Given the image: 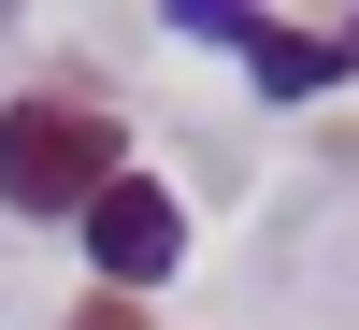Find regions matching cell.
Listing matches in <instances>:
<instances>
[{
    "instance_id": "6da1fadb",
    "label": "cell",
    "mask_w": 359,
    "mask_h": 330,
    "mask_svg": "<svg viewBox=\"0 0 359 330\" xmlns=\"http://www.w3.org/2000/svg\"><path fill=\"white\" fill-rule=\"evenodd\" d=\"M130 172V115L101 86H15L0 101V201L15 216H86Z\"/></svg>"
},
{
    "instance_id": "7a4b0ae2",
    "label": "cell",
    "mask_w": 359,
    "mask_h": 330,
    "mask_svg": "<svg viewBox=\"0 0 359 330\" xmlns=\"http://www.w3.org/2000/svg\"><path fill=\"white\" fill-rule=\"evenodd\" d=\"M72 230H86V259H101V287H115V302H144V287H158L172 259H187V201H172V187H158L144 158L115 172V187L86 201Z\"/></svg>"
},
{
    "instance_id": "3957f363",
    "label": "cell",
    "mask_w": 359,
    "mask_h": 330,
    "mask_svg": "<svg viewBox=\"0 0 359 330\" xmlns=\"http://www.w3.org/2000/svg\"><path fill=\"white\" fill-rule=\"evenodd\" d=\"M201 43H245V72L273 86V101H316V86H345V29H273V15H230V0H201Z\"/></svg>"
},
{
    "instance_id": "277c9868",
    "label": "cell",
    "mask_w": 359,
    "mask_h": 330,
    "mask_svg": "<svg viewBox=\"0 0 359 330\" xmlns=\"http://www.w3.org/2000/svg\"><path fill=\"white\" fill-rule=\"evenodd\" d=\"M72 330H144V302H115V287H101V302H86Z\"/></svg>"
},
{
    "instance_id": "5b68a950",
    "label": "cell",
    "mask_w": 359,
    "mask_h": 330,
    "mask_svg": "<svg viewBox=\"0 0 359 330\" xmlns=\"http://www.w3.org/2000/svg\"><path fill=\"white\" fill-rule=\"evenodd\" d=\"M345 72H359V29H345Z\"/></svg>"
}]
</instances>
